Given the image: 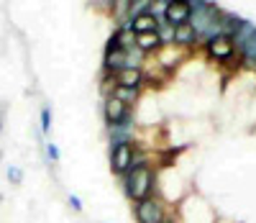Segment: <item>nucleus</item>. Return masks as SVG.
<instances>
[{"instance_id": "obj_13", "label": "nucleus", "mask_w": 256, "mask_h": 223, "mask_svg": "<svg viewBox=\"0 0 256 223\" xmlns=\"http://www.w3.org/2000/svg\"><path fill=\"white\" fill-rule=\"evenodd\" d=\"M134 139H136V118L118 123V126H108V141L110 144H123V141H134Z\"/></svg>"}, {"instance_id": "obj_27", "label": "nucleus", "mask_w": 256, "mask_h": 223, "mask_svg": "<svg viewBox=\"0 0 256 223\" xmlns=\"http://www.w3.org/2000/svg\"><path fill=\"white\" fill-rule=\"evenodd\" d=\"M154 3H162V6H169V3H172V0H154Z\"/></svg>"}, {"instance_id": "obj_22", "label": "nucleus", "mask_w": 256, "mask_h": 223, "mask_svg": "<svg viewBox=\"0 0 256 223\" xmlns=\"http://www.w3.org/2000/svg\"><path fill=\"white\" fill-rule=\"evenodd\" d=\"M59 157H62V154H59V146H56L54 141H49V144H46V159H49L52 164H56Z\"/></svg>"}, {"instance_id": "obj_20", "label": "nucleus", "mask_w": 256, "mask_h": 223, "mask_svg": "<svg viewBox=\"0 0 256 223\" xmlns=\"http://www.w3.org/2000/svg\"><path fill=\"white\" fill-rule=\"evenodd\" d=\"M159 39L162 44H174V26L172 24H166V21H159Z\"/></svg>"}, {"instance_id": "obj_23", "label": "nucleus", "mask_w": 256, "mask_h": 223, "mask_svg": "<svg viewBox=\"0 0 256 223\" xmlns=\"http://www.w3.org/2000/svg\"><path fill=\"white\" fill-rule=\"evenodd\" d=\"M67 203H70V208H72V210H77V213H82V210H84L82 200H80L77 195H67Z\"/></svg>"}, {"instance_id": "obj_5", "label": "nucleus", "mask_w": 256, "mask_h": 223, "mask_svg": "<svg viewBox=\"0 0 256 223\" xmlns=\"http://www.w3.org/2000/svg\"><path fill=\"white\" fill-rule=\"evenodd\" d=\"M202 52H205V57L212 64H228V62H233V57L238 59L236 44H233V39L226 36V34H218V36H212L210 41H205L202 44Z\"/></svg>"}, {"instance_id": "obj_25", "label": "nucleus", "mask_w": 256, "mask_h": 223, "mask_svg": "<svg viewBox=\"0 0 256 223\" xmlns=\"http://www.w3.org/2000/svg\"><path fill=\"white\" fill-rule=\"evenodd\" d=\"M6 128V113H3V105H0V133H3Z\"/></svg>"}, {"instance_id": "obj_15", "label": "nucleus", "mask_w": 256, "mask_h": 223, "mask_svg": "<svg viewBox=\"0 0 256 223\" xmlns=\"http://www.w3.org/2000/svg\"><path fill=\"white\" fill-rule=\"evenodd\" d=\"M136 47L144 52V54H156L164 44H162V39H159V34L154 31V34H136Z\"/></svg>"}, {"instance_id": "obj_7", "label": "nucleus", "mask_w": 256, "mask_h": 223, "mask_svg": "<svg viewBox=\"0 0 256 223\" xmlns=\"http://www.w3.org/2000/svg\"><path fill=\"white\" fill-rule=\"evenodd\" d=\"M102 118H105V126H118L126 121H134L136 113H134V105L123 103L116 95H105L102 98Z\"/></svg>"}, {"instance_id": "obj_9", "label": "nucleus", "mask_w": 256, "mask_h": 223, "mask_svg": "<svg viewBox=\"0 0 256 223\" xmlns=\"http://www.w3.org/2000/svg\"><path fill=\"white\" fill-rule=\"evenodd\" d=\"M190 16H192V6L190 0H172L166 6V13H164V21L172 24L174 29L182 26V24H190Z\"/></svg>"}, {"instance_id": "obj_4", "label": "nucleus", "mask_w": 256, "mask_h": 223, "mask_svg": "<svg viewBox=\"0 0 256 223\" xmlns=\"http://www.w3.org/2000/svg\"><path fill=\"white\" fill-rule=\"evenodd\" d=\"M141 146L136 141H123V144H110L108 149V164H110V172L116 177H123L128 169L134 167L136 157H138Z\"/></svg>"}, {"instance_id": "obj_29", "label": "nucleus", "mask_w": 256, "mask_h": 223, "mask_svg": "<svg viewBox=\"0 0 256 223\" xmlns=\"http://www.w3.org/2000/svg\"><path fill=\"white\" fill-rule=\"evenodd\" d=\"M0 203H3V195H0Z\"/></svg>"}, {"instance_id": "obj_1", "label": "nucleus", "mask_w": 256, "mask_h": 223, "mask_svg": "<svg viewBox=\"0 0 256 223\" xmlns=\"http://www.w3.org/2000/svg\"><path fill=\"white\" fill-rule=\"evenodd\" d=\"M144 154H146V151H138V157H136L134 167L120 177L123 195L131 200V203H138V200H144V197H148V195H154V190H156L159 174H156V169L152 167V162H148Z\"/></svg>"}, {"instance_id": "obj_12", "label": "nucleus", "mask_w": 256, "mask_h": 223, "mask_svg": "<svg viewBox=\"0 0 256 223\" xmlns=\"http://www.w3.org/2000/svg\"><path fill=\"white\" fill-rule=\"evenodd\" d=\"M113 77L123 87H138V90H141V87L146 85V72L138 70V67H126V70H118Z\"/></svg>"}, {"instance_id": "obj_6", "label": "nucleus", "mask_w": 256, "mask_h": 223, "mask_svg": "<svg viewBox=\"0 0 256 223\" xmlns=\"http://www.w3.org/2000/svg\"><path fill=\"white\" fill-rule=\"evenodd\" d=\"M134 218L136 223H159L166 218V205L159 195H148L138 203H134Z\"/></svg>"}, {"instance_id": "obj_21", "label": "nucleus", "mask_w": 256, "mask_h": 223, "mask_svg": "<svg viewBox=\"0 0 256 223\" xmlns=\"http://www.w3.org/2000/svg\"><path fill=\"white\" fill-rule=\"evenodd\" d=\"M8 182L10 185H20V182H24V169H20V167H8Z\"/></svg>"}, {"instance_id": "obj_2", "label": "nucleus", "mask_w": 256, "mask_h": 223, "mask_svg": "<svg viewBox=\"0 0 256 223\" xmlns=\"http://www.w3.org/2000/svg\"><path fill=\"white\" fill-rule=\"evenodd\" d=\"M190 6H192L190 24L198 34V47H202L205 41H210L212 36L220 34L223 8H218L212 0H190Z\"/></svg>"}, {"instance_id": "obj_8", "label": "nucleus", "mask_w": 256, "mask_h": 223, "mask_svg": "<svg viewBox=\"0 0 256 223\" xmlns=\"http://www.w3.org/2000/svg\"><path fill=\"white\" fill-rule=\"evenodd\" d=\"M187 54H190V52H187L184 47H177V44H164V47H162L154 57H156V62L164 67V70H166L169 75H172V72L177 70V67L187 59Z\"/></svg>"}, {"instance_id": "obj_14", "label": "nucleus", "mask_w": 256, "mask_h": 223, "mask_svg": "<svg viewBox=\"0 0 256 223\" xmlns=\"http://www.w3.org/2000/svg\"><path fill=\"white\" fill-rule=\"evenodd\" d=\"M126 67V52L123 49H105L102 54V75H116Z\"/></svg>"}, {"instance_id": "obj_10", "label": "nucleus", "mask_w": 256, "mask_h": 223, "mask_svg": "<svg viewBox=\"0 0 256 223\" xmlns=\"http://www.w3.org/2000/svg\"><path fill=\"white\" fill-rule=\"evenodd\" d=\"M120 26H128L134 34H154V31H159V18L146 11V13L134 16L131 21H126V24H120Z\"/></svg>"}, {"instance_id": "obj_24", "label": "nucleus", "mask_w": 256, "mask_h": 223, "mask_svg": "<svg viewBox=\"0 0 256 223\" xmlns=\"http://www.w3.org/2000/svg\"><path fill=\"white\" fill-rule=\"evenodd\" d=\"M92 3H95L100 11H108V13H110V11H113V6H116V0H92Z\"/></svg>"}, {"instance_id": "obj_16", "label": "nucleus", "mask_w": 256, "mask_h": 223, "mask_svg": "<svg viewBox=\"0 0 256 223\" xmlns=\"http://www.w3.org/2000/svg\"><path fill=\"white\" fill-rule=\"evenodd\" d=\"M174 44L177 47H184V49L198 47V34L192 29V24H182V26L174 29Z\"/></svg>"}, {"instance_id": "obj_11", "label": "nucleus", "mask_w": 256, "mask_h": 223, "mask_svg": "<svg viewBox=\"0 0 256 223\" xmlns=\"http://www.w3.org/2000/svg\"><path fill=\"white\" fill-rule=\"evenodd\" d=\"M134 47H136V34L128 26H118L113 36L108 39V44H105V49H123V52L134 49Z\"/></svg>"}, {"instance_id": "obj_17", "label": "nucleus", "mask_w": 256, "mask_h": 223, "mask_svg": "<svg viewBox=\"0 0 256 223\" xmlns=\"http://www.w3.org/2000/svg\"><path fill=\"white\" fill-rule=\"evenodd\" d=\"M110 95H116V98H120L123 103H128V105H138V100H141V90L138 87H123V85H116V90L110 93Z\"/></svg>"}, {"instance_id": "obj_18", "label": "nucleus", "mask_w": 256, "mask_h": 223, "mask_svg": "<svg viewBox=\"0 0 256 223\" xmlns=\"http://www.w3.org/2000/svg\"><path fill=\"white\" fill-rule=\"evenodd\" d=\"M241 16H236V13H228V11H223V18H220V34H226V36H230L233 39V34L238 31V26H241Z\"/></svg>"}, {"instance_id": "obj_26", "label": "nucleus", "mask_w": 256, "mask_h": 223, "mask_svg": "<svg viewBox=\"0 0 256 223\" xmlns=\"http://www.w3.org/2000/svg\"><path fill=\"white\" fill-rule=\"evenodd\" d=\"M159 223H177V218H169V215H166V218H164V220H159Z\"/></svg>"}, {"instance_id": "obj_19", "label": "nucleus", "mask_w": 256, "mask_h": 223, "mask_svg": "<svg viewBox=\"0 0 256 223\" xmlns=\"http://www.w3.org/2000/svg\"><path fill=\"white\" fill-rule=\"evenodd\" d=\"M38 123H41V133L49 136V133H52V108L49 105H44L38 110Z\"/></svg>"}, {"instance_id": "obj_28", "label": "nucleus", "mask_w": 256, "mask_h": 223, "mask_svg": "<svg viewBox=\"0 0 256 223\" xmlns=\"http://www.w3.org/2000/svg\"><path fill=\"white\" fill-rule=\"evenodd\" d=\"M0 162H3V149H0Z\"/></svg>"}, {"instance_id": "obj_3", "label": "nucleus", "mask_w": 256, "mask_h": 223, "mask_svg": "<svg viewBox=\"0 0 256 223\" xmlns=\"http://www.w3.org/2000/svg\"><path fill=\"white\" fill-rule=\"evenodd\" d=\"M233 44H236L238 59L246 70H256V24L251 21H241L238 31L233 34Z\"/></svg>"}]
</instances>
